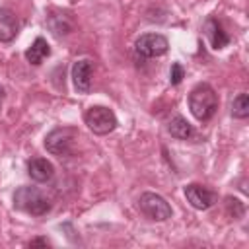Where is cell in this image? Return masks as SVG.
Instances as JSON below:
<instances>
[{
    "instance_id": "cell-1",
    "label": "cell",
    "mask_w": 249,
    "mask_h": 249,
    "mask_svg": "<svg viewBox=\"0 0 249 249\" xmlns=\"http://www.w3.org/2000/svg\"><path fill=\"white\" fill-rule=\"evenodd\" d=\"M189 109L196 121H208L218 109V93L210 84H196L189 93Z\"/></svg>"
},
{
    "instance_id": "cell-2",
    "label": "cell",
    "mask_w": 249,
    "mask_h": 249,
    "mask_svg": "<svg viewBox=\"0 0 249 249\" xmlns=\"http://www.w3.org/2000/svg\"><path fill=\"white\" fill-rule=\"evenodd\" d=\"M14 206L31 216H45L51 210L49 198L37 187H19L14 193Z\"/></svg>"
},
{
    "instance_id": "cell-3",
    "label": "cell",
    "mask_w": 249,
    "mask_h": 249,
    "mask_svg": "<svg viewBox=\"0 0 249 249\" xmlns=\"http://www.w3.org/2000/svg\"><path fill=\"white\" fill-rule=\"evenodd\" d=\"M76 138L78 130L74 126H56L45 136V148L53 156H70L74 152Z\"/></svg>"
},
{
    "instance_id": "cell-4",
    "label": "cell",
    "mask_w": 249,
    "mask_h": 249,
    "mask_svg": "<svg viewBox=\"0 0 249 249\" xmlns=\"http://www.w3.org/2000/svg\"><path fill=\"white\" fill-rule=\"evenodd\" d=\"M84 123L88 124V128L93 134H99V136H105V134L113 132L117 128V124H119L115 113L109 107H103V105L89 107L84 113Z\"/></svg>"
},
{
    "instance_id": "cell-5",
    "label": "cell",
    "mask_w": 249,
    "mask_h": 249,
    "mask_svg": "<svg viewBox=\"0 0 249 249\" xmlns=\"http://www.w3.org/2000/svg\"><path fill=\"white\" fill-rule=\"evenodd\" d=\"M138 208L146 218L154 222H165L173 214L169 202L161 195H156V193H142L138 198Z\"/></svg>"
},
{
    "instance_id": "cell-6",
    "label": "cell",
    "mask_w": 249,
    "mask_h": 249,
    "mask_svg": "<svg viewBox=\"0 0 249 249\" xmlns=\"http://www.w3.org/2000/svg\"><path fill=\"white\" fill-rule=\"evenodd\" d=\"M167 49H169V41L163 35H160V33H144L134 43V51L142 58L161 56V54L167 53Z\"/></svg>"
},
{
    "instance_id": "cell-7",
    "label": "cell",
    "mask_w": 249,
    "mask_h": 249,
    "mask_svg": "<svg viewBox=\"0 0 249 249\" xmlns=\"http://www.w3.org/2000/svg\"><path fill=\"white\" fill-rule=\"evenodd\" d=\"M185 198L196 210H208L216 202V195L210 189H206L202 185H196V183H191V185L185 187Z\"/></svg>"
},
{
    "instance_id": "cell-8",
    "label": "cell",
    "mask_w": 249,
    "mask_h": 249,
    "mask_svg": "<svg viewBox=\"0 0 249 249\" xmlns=\"http://www.w3.org/2000/svg\"><path fill=\"white\" fill-rule=\"evenodd\" d=\"M72 82L78 93H88L91 88V60L82 58L72 66Z\"/></svg>"
},
{
    "instance_id": "cell-9",
    "label": "cell",
    "mask_w": 249,
    "mask_h": 249,
    "mask_svg": "<svg viewBox=\"0 0 249 249\" xmlns=\"http://www.w3.org/2000/svg\"><path fill=\"white\" fill-rule=\"evenodd\" d=\"M19 21L10 8H0V43H10L18 37Z\"/></svg>"
},
{
    "instance_id": "cell-10",
    "label": "cell",
    "mask_w": 249,
    "mask_h": 249,
    "mask_svg": "<svg viewBox=\"0 0 249 249\" xmlns=\"http://www.w3.org/2000/svg\"><path fill=\"white\" fill-rule=\"evenodd\" d=\"M27 173L37 183H47L54 175V165L45 158H33L27 161Z\"/></svg>"
},
{
    "instance_id": "cell-11",
    "label": "cell",
    "mask_w": 249,
    "mask_h": 249,
    "mask_svg": "<svg viewBox=\"0 0 249 249\" xmlns=\"http://www.w3.org/2000/svg\"><path fill=\"white\" fill-rule=\"evenodd\" d=\"M204 33H206V37H208L212 49H216V51L224 49V47L230 43V35L224 31L222 23H220L218 19H214V18L206 19V23H204Z\"/></svg>"
},
{
    "instance_id": "cell-12",
    "label": "cell",
    "mask_w": 249,
    "mask_h": 249,
    "mask_svg": "<svg viewBox=\"0 0 249 249\" xmlns=\"http://www.w3.org/2000/svg\"><path fill=\"white\" fill-rule=\"evenodd\" d=\"M47 25H49V29H51L56 37L68 35V33L74 29L72 19H70L66 14L58 12V10H51V12H49V16H47Z\"/></svg>"
},
{
    "instance_id": "cell-13",
    "label": "cell",
    "mask_w": 249,
    "mask_h": 249,
    "mask_svg": "<svg viewBox=\"0 0 249 249\" xmlns=\"http://www.w3.org/2000/svg\"><path fill=\"white\" fill-rule=\"evenodd\" d=\"M49 54H51V47H49V43H47L43 37H37V39L29 45V49L25 51V58H27V62L33 64V66L41 64L43 58H47Z\"/></svg>"
},
{
    "instance_id": "cell-14",
    "label": "cell",
    "mask_w": 249,
    "mask_h": 249,
    "mask_svg": "<svg viewBox=\"0 0 249 249\" xmlns=\"http://www.w3.org/2000/svg\"><path fill=\"white\" fill-rule=\"evenodd\" d=\"M167 132L177 138V140H187L193 136V126L187 123V119H183L181 115L173 117L169 123H167Z\"/></svg>"
},
{
    "instance_id": "cell-15",
    "label": "cell",
    "mask_w": 249,
    "mask_h": 249,
    "mask_svg": "<svg viewBox=\"0 0 249 249\" xmlns=\"http://www.w3.org/2000/svg\"><path fill=\"white\" fill-rule=\"evenodd\" d=\"M231 117L233 119H247L249 117V95L239 93L231 101Z\"/></svg>"
},
{
    "instance_id": "cell-16",
    "label": "cell",
    "mask_w": 249,
    "mask_h": 249,
    "mask_svg": "<svg viewBox=\"0 0 249 249\" xmlns=\"http://www.w3.org/2000/svg\"><path fill=\"white\" fill-rule=\"evenodd\" d=\"M183 78H185L183 66H181L179 62H173V64H171V70H169V82H171L173 86H179Z\"/></svg>"
},
{
    "instance_id": "cell-17",
    "label": "cell",
    "mask_w": 249,
    "mask_h": 249,
    "mask_svg": "<svg viewBox=\"0 0 249 249\" xmlns=\"http://www.w3.org/2000/svg\"><path fill=\"white\" fill-rule=\"evenodd\" d=\"M226 200H228V212H230L233 218H239V216L243 214V204H241L237 198H231V196H228Z\"/></svg>"
},
{
    "instance_id": "cell-18",
    "label": "cell",
    "mask_w": 249,
    "mask_h": 249,
    "mask_svg": "<svg viewBox=\"0 0 249 249\" xmlns=\"http://www.w3.org/2000/svg\"><path fill=\"white\" fill-rule=\"evenodd\" d=\"M49 245L51 243H49L47 237H35V239L29 241V247H49Z\"/></svg>"
},
{
    "instance_id": "cell-19",
    "label": "cell",
    "mask_w": 249,
    "mask_h": 249,
    "mask_svg": "<svg viewBox=\"0 0 249 249\" xmlns=\"http://www.w3.org/2000/svg\"><path fill=\"white\" fill-rule=\"evenodd\" d=\"M2 93H4V91H2V86H0V99H2Z\"/></svg>"
}]
</instances>
